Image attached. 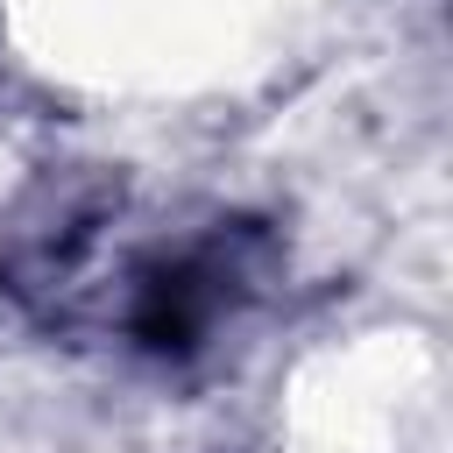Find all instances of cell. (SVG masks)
Here are the masks:
<instances>
[{"label": "cell", "mask_w": 453, "mask_h": 453, "mask_svg": "<svg viewBox=\"0 0 453 453\" xmlns=\"http://www.w3.org/2000/svg\"><path fill=\"white\" fill-rule=\"evenodd\" d=\"M241 297V255L226 241H198L184 255H156L127 290V340L156 361H184L205 347L219 311Z\"/></svg>", "instance_id": "obj_1"}]
</instances>
